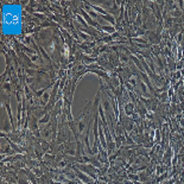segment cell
Wrapping results in <instances>:
<instances>
[{"label": "cell", "instance_id": "1", "mask_svg": "<svg viewBox=\"0 0 184 184\" xmlns=\"http://www.w3.org/2000/svg\"><path fill=\"white\" fill-rule=\"evenodd\" d=\"M22 5L4 4L3 32L5 34H19L22 32Z\"/></svg>", "mask_w": 184, "mask_h": 184}]
</instances>
